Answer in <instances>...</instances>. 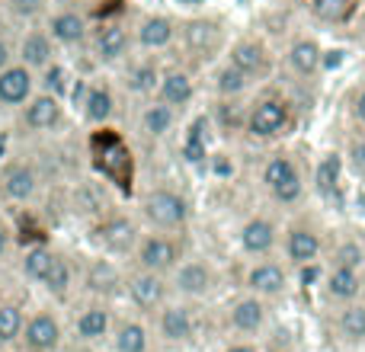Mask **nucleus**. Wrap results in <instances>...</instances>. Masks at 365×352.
<instances>
[{
	"label": "nucleus",
	"instance_id": "1",
	"mask_svg": "<svg viewBox=\"0 0 365 352\" xmlns=\"http://www.w3.org/2000/svg\"><path fill=\"white\" fill-rule=\"evenodd\" d=\"M145 218L151 221L158 231H177L189 221V214H192V205H189V199L177 189H154V192L145 195Z\"/></svg>",
	"mask_w": 365,
	"mask_h": 352
},
{
	"label": "nucleus",
	"instance_id": "2",
	"mask_svg": "<svg viewBox=\"0 0 365 352\" xmlns=\"http://www.w3.org/2000/svg\"><path fill=\"white\" fill-rule=\"evenodd\" d=\"M263 182L279 205H295V202L302 199L304 182H302V173H298L295 160H292L289 154H276V157L266 160Z\"/></svg>",
	"mask_w": 365,
	"mask_h": 352
},
{
	"label": "nucleus",
	"instance_id": "3",
	"mask_svg": "<svg viewBox=\"0 0 365 352\" xmlns=\"http://www.w3.org/2000/svg\"><path fill=\"white\" fill-rule=\"evenodd\" d=\"M132 253H135L141 269L160 272V276H167V272L182 259L180 240L173 237V234H148V237H138V244H135Z\"/></svg>",
	"mask_w": 365,
	"mask_h": 352
},
{
	"label": "nucleus",
	"instance_id": "4",
	"mask_svg": "<svg viewBox=\"0 0 365 352\" xmlns=\"http://www.w3.org/2000/svg\"><path fill=\"white\" fill-rule=\"evenodd\" d=\"M38 186H42V176L29 160H10L0 170V195L6 202L26 205V202H32L38 195Z\"/></svg>",
	"mask_w": 365,
	"mask_h": 352
},
{
	"label": "nucleus",
	"instance_id": "5",
	"mask_svg": "<svg viewBox=\"0 0 365 352\" xmlns=\"http://www.w3.org/2000/svg\"><path fill=\"white\" fill-rule=\"evenodd\" d=\"M61 119H64V103L58 100V96L45 93V90H36V93L19 106V122H23V128H29V132H36V135L58 128Z\"/></svg>",
	"mask_w": 365,
	"mask_h": 352
},
{
	"label": "nucleus",
	"instance_id": "6",
	"mask_svg": "<svg viewBox=\"0 0 365 352\" xmlns=\"http://www.w3.org/2000/svg\"><path fill=\"white\" fill-rule=\"evenodd\" d=\"M289 103L279 100V96H266L257 106L247 113V135L250 138H276L285 125H289Z\"/></svg>",
	"mask_w": 365,
	"mask_h": 352
},
{
	"label": "nucleus",
	"instance_id": "7",
	"mask_svg": "<svg viewBox=\"0 0 365 352\" xmlns=\"http://www.w3.org/2000/svg\"><path fill=\"white\" fill-rule=\"evenodd\" d=\"M225 42V26L218 19H208V16H195L182 26V45H186L189 55L195 58H215Z\"/></svg>",
	"mask_w": 365,
	"mask_h": 352
},
{
	"label": "nucleus",
	"instance_id": "8",
	"mask_svg": "<svg viewBox=\"0 0 365 352\" xmlns=\"http://www.w3.org/2000/svg\"><path fill=\"white\" fill-rule=\"evenodd\" d=\"M45 32H48L51 42L61 45V48H77V45L87 42L90 23H87V16H83L81 10H74V6H61V10H55L48 16Z\"/></svg>",
	"mask_w": 365,
	"mask_h": 352
},
{
	"label": "nucleus",
	"instance_id": "9",
	"mask_svg": "<svg viewBox=\"0 0 365 352\" xmlns=\"http://www.w3.org/2000/svg\"><path fill=\"white\" fill-rule=\"evenodd\" d=\"M138 237L141 234H138V227H135V221L125 218V214H106V218L96 224V240L103 244V250L115 253V257L132 253Z\"/></svg>",
	"mask_w": 365,
	"mask_h": 352
},
{
	"label": "nucleus",
	"instance_id": "10",
	"mask_svg": "<svg viewBox=\"0 0 365 352\" xmlns=\"http://www.w3.org/2000/svg\"><path fill=\"white\" fill-rule=\"evenodd\" d=\"M32 93H36V71L19 61L0 71V106L4 109H19Z\"/></svg>",
	"mask_w": 365,
	"mask_h": 352
},
{
	"label": "nucleus",
	"instance_id": "11",
	"mask_svg": "<svg viewBox=\"0 0 365 352\" xmlns=\"http://www.w3.org/2000/svg\"><path fill=\"white\" fill-rule=\"evenodd\" d=\"M173 289L186 298H202L212 291L215 285V276H212V266L205 259L192 257V259H182V263L173 266Z\"/></svg>",
	"mask_w": 365,
	"mask_h": 352
},
{
	"label": "nucleus",
	"instance_id": "12",
	"mask_svg": "<svg viewBox=\"0 0 365 352\" xmlns=\"http://www.w3.org/2000/svg\"><path fill=\"white\" fill-rule=\"evenodd\" d=\"M23 343L29 352H55L61 343V323L48 311H36L29 321L23 323Z\"/></svg>",
	"mask_w": 365,
	"mask_h": 352
},
{
	"label": "nucleus",
	"instance_id": "13",
	"mask_svg": "<svg viewBox=\"0 0 365 352\" xmlns=\"http://www.w3.org/2000/svg\"><path fill=\"white\" fill-rule=\"evenodd\" d=\"M55 48L58 45L51 42V36L45 29H29V32H23V38H19V45H16V61L19 64H26L29 71H45L51 61H55Z\"/></svg>",
	"mask_w": 365,
	"mask_h": 352
},
{
	"label": "nucleus",
	"instance_id": "14",
	"mask_svg": "<svg viewBox=\"0 0 365 352\" xmlns=\"http://www.w3.org/2000/svg\"><path fill=\"white\" fill-rule=\"evenodd\" d=\"M324 250L321 231H314L311 224H292L285 231V259H292L295 266H311Z\"/></svg>",
	"mask_w": 365,
	"mask_h": 352
},
{
	"label": "nucleus",
	"instance_id": "15",
	"mask_svg": "<svg viewBox=\"0 0 365 352\" xmlns=\"http://www.w3.org/2000/svg\"><path fill=\"white\" fill-rule=\"evenodd\" d=\"M276 240H279L276 221L263 218V214L244 221V227H240V234H237V244H240V250H244L247 257H266V253L276 247Z\"/></svg>",
	"mask_w": 365,
	"mask_h": 352
},
{
	"label": "nucleus",
	"instance_id": "16",
	"mask_svg": "<svg viewBox=\"0 0 365 352\" xmlns=\"http://www.w3.org/2000/svg\"><path fill=\"white\" fill-rule=\"evenodd\" d=\"M289 285V272L276 259H259L250 272H247V289L257 298H279Z\"/></svg>",
	"mask_w": 365,
	"mask_h": 352
},
{
	"label": "nucleus",
	"instance_id": "17",
	"mask_svg": "<svg viewBox=\"0 0 365 352\" xmlns=\"http://www.w3.org/2000/svg\"><path fill=\"white\" fill-rule=\"evenodd\" d=\"M125 289H128V298L135 301V308H141V311H154V308H160V304H164L167 279L160 276V272H148V269H141V272H135V276L128 279Z\"/></svg>",
	"mask_w": 365,
	"mask_h": 352
},
{
	"label": "nucleus",
	"instance_id": "18",
	"mask_svg": "<svg viewBox=\"0 0 365 352\" xmlns=\"http://www.w3.org/2000/svg\"><path fill=\"white\" fill-rule=\"evenodd\" d=\"M128 48H132V32H128L122 23H106V26L96 29L93 51H96V58H100L103 64L122 61V58L128 55Z\"/></svg>",
	"mask_w": 365,
	"mask_h": 352
},
{
	"label": "nucleus",
	"instance_id": "19",
	"mask_svg": "<svg viewBox=\"0 0 365 352\" xmlns=\"http://www.w3.org/2000/svg\"><path fill=\"white\" fill-rule=\"evenodd\" d=\"M154 93H158V100L164 103V106L182 109L186 103H192V96H195V81H192V74H189V71H180V68L164 71Z\"/></svg>",
	"mask_w": 365,
	"mask_h": 352
},
{
	"label": "nucleus",
	"instance_id": "20",
	"mask_svg": "<svg viewBox=\"0 0 365 352\" xmlns=\"http://www.w3.org/2000/svg\"><path fill=\"white\" fill-rule=\"evenodd\" d=\"M173 38H177V23H173L170 16H160V13L145 16L138 23V29H135V42H138V48H145V51L167 48Z\"/></svg>",
	"mask_w": 365,
	"mask_h": 352
},
{
	"label": "nucleus",
	"instance_id": "21",
	"mask_svg": "<svg viewBox=\"0 0 365 352\" xmlns=\"http://www.w3.org/2000/svg\"><path fill=\"white\" fill-rule=\"evenodd\" d=\"M285 64L298 77H314L324 68V48L314 38H295L289 45V51H285Z\"/></svg>",
	"mask_w": 365,
	"mask_h": 352
},
{
	"label": "nucleus",
	"instance_id": "22",
	"mask_svg": "<svg viewBox=\"0 0 365 352\" xmlns=\"http://www.w3.org/2000/svg\"><path fill=\"white\" fill-rule=\"evenodd\" d=\"M83 285H87V291H93V295H119V289L125 285V279H122L119 266L113 263V259H93V263L87 266V272H83Z\"/></svg>",
	"mask_w": 365,
	"mask_h": 352
},
{
	"label": "nucleus",
	"instance_id": "23",
	"mask_svg": "<svg viewBox=\"0 0 365 352\" xmlns=\"http://www.w3.org/2000/svg\"><path fill=\"white\" fill-rule=\"evenodd\" d=\"M266 61H269L266 48L259 42H253V38H240V42H234V48L227 51V64H234V68H237L240 74H247L250 81L263 74Z\"/></svg>",
	"mask_w": 365,
	"mask_h": 352
},
{
	"label": "nucleus",
	"instance_id": "24",
	"mask_svg": "<svg viewBox=\"0 0 365 352\" xmlns=\"http://www.w3.org/2000/svg\"><path fill=\"white\" fill-rule=\"evenodd\" d=\"M158 330L167 343H186L195 330V321H192V314H189V308H182V304H167V308H160Z\"/></svg>",
	"mask_w": 365,
	"mask_h": 352
},
{
	"label": "nucleus",
	"instance_id": "25",
	"mask_svg": "<svg viewBox=\"0 0 365 352\" xmlns=\"http://www.w3.org/2000/svg\"><path fill=\"white\" fill-rule=\"evenodd\" d=\"M81 106H83V119H87L90 125H103V122H109L115 113V96L106 83H93V87L83 93Z\"/></svg>",
	"mask_w": 365,
	"mask_h": 352
},
{
	"label": "nucleus",
	"instance_id": "26",
	"mask_svg": "<svg viewBox=\"0 0 365 352\" xmlns=\"http://www.w3.org/2000/svg\"><path fill=\"white\" fill-rule=\"evenodd\" d=\"M266 321V304L263 298L250 295V298H240L237 304L231 308V323L237 333H257Z\"/></svg>",
	"mask_w": 365,
	"mask_h": 352
},
{
	"label": "nucleus",
	"instance_id": "27",
	"mask_svg": "<svg viewBox=\"0 0 365 352\" xmlns=\"http://www.w3.org/2000/svg\"><path fill=\"white\" fill-rule=\"evenodd\" d=\"M173 122H177V109L164 106L160 100L148 103V106L141 109V132H145L148 138H167V135L173 132Z\"/></svg>",
	"mask_w": 365,
	"mask_h": 352
},
{
	"label": "nucleus",
	"instance_id": "28",
	"mask_svg": "<svg viewBox=\"0 0 365 352\" xmlns=\"http://www.w3.org/2000/svg\"><path fill=\"white\" fill-rule=\"evenodd\" d=\"M327 291H330V298H336V301H353V298L362 291L359 269H353V266H334L327 276Z\"/></svg>",
	"mask_w": 365,
	"mask_h": 352
},
{
	"label": "nucleus",
	"instance_id": "29",
	"mask_svg": "<svg viewBox=\"0 0 365 352\" xmlns=\"http://www.w3.org/2000/svg\"><path fill=\"white\" fill-rule=\"evenodd\" d=\"M109 327H113V317H109V311L103 308V304H90V308H83L81 317H77V336L87 343L103 340V336L109 333Z\"/></svg>",
	"mask_w": 365,
	"mask_h": 352
},
{
	"label": "nucleus",
	"instance_id": "30",
	"mask_svg": "<svg viewBox=\"0 0 365 352\" xmlns=\"http://www.w3.org/2000/svg\"><path fill=\"white\" fill-rule=\"evenodd\" d=\"M38 285H45V291L51 298H64L71 291V285H74V266H71V259L55 253V263H51V269L45 272V279Z\"/></svg>",
	"mask_w": 365,
	"mask_h": 352
},
{
	"label": "nucleus",
	"instance_id": "31",
	"mask_svg": "<svg viewBox=\"0 0 365 352\" xmlns=\"http://www.w3.org/2000/svg\"><path fill=\"white\" fill-rule=\"evenodd\" d=\"M356 13V0H311V16L324 26H340Z\"/></svg>",
	"mask_w": 365,
	"mask_h": 352
},
{
	"label": "nucleus",
	"instance_id": "32",
	"mask_svg": "<svg viewBox=\"0 0 365 352\" xmlns=\"http://www.w3.org/2000/svg\"><path fill=\"white\" fill-rule=\"evenodd\" d=\"M51 263H55V250H51L48 244H32L29 250L23 253V276L29 279V282H42L45 272L51 269Z\"/></svg>",
	"mask_w": 365,
	"mask_h": 352
},
{
	"label": "nucleus",
	"instance_id": "33",
	"mask_svg": "<svg viewBox=\"0 0 365 352\" xmlns=\"http://www.w3.org/2000/svg\"><path fill=\"white\" fill-rule=\"evenodd\" d=\"M215 93L225 96V100H234V96H240L247 87H250V77L240 74L234 64H225V68L215 71Z\"/></svg>",
	"mask_w": 365,
	"mask_h": 352
},
{
	"label": "nucleus",
	"instance_id": "34",
	"mask_svg": "<svg viewBox=\"0 0 365 352\" xmlns=\"http://www.w3.org/2000/svg\"><path fill=\"white\" fill-rule=\"evenodd\" d=\"M340 176H343V157L340 154H324L321 164H317L314 170V182L321 192L334 195L336 189H340Z\"/></svg>",
	"mask_w": 365,
	"mask_h": 352
},
{
	"label": "nucleus",
	"instance_id": "35",
	"mask_svg": "<svg viewBox=\"0 0 365 352\" xmlns=\"http://www.w3.org/2000/svg\"><path fill=\"white\" fill-rule=\"evenodd\" d=\"M336 327H340L343 340H353V343L365 340V304L346 301V308L340 311V321H336Z\"/></svg>",
	"mask_w": 365,
	"mask_h": 352
},
{
	"label": "nucleus",
	"instance_id": "36",
	"mask_svg": "<svg viewBox=\"0 0 365 352\" xmlns=\"http://www.w3.org/2000/svg\"><path fill=\"white\" fill-rule=\"evenodd\" d=\"M23 323H26V317H23V308H19L16 301H0V346L19 340Z\"/></svg>",
	"mask_w": 365,
	"mask_h": 352
},
{
	"label": "nucleus",
	"instance_id": "37",
	"mask_svg": "<svg viewBox=\"0 0 365 352\" xmlns=\"http://www.w3.org/2000/svg\"><path fill=\"white\" fill-rule=\"evenodd\" d=\"M160 81V71L154 68V61H138L128 68V90L132 93H154Z\"/></svg>",
	"mask_w": 365,
	"mask_h": 352
},
{
	"label": "nucleus",
	"instance_id": "38",
	"mask_svg": "<svg viewBox=\"0 0 365 352\" xmlns=\"http://www.w3.org/2000/svg\"><path fill=\"white\" fill-rule=\"evenodd\" d=\"M115 349L119 352H148V330L141 323H122L115 330Z\"/></svg>",
	"mask_w": 365,
	"mask_h": 352
},
{
	"label": "nucleus",
	"instance_id": "39",
	"mask_svg": "<svg viewBox=\"0 0 365 352\" xmlns=\"http://www.w3.org/2000/svg\"><path fill=\"white\" fill-rule=\"evenodd\" d=\"M38 74H42V90H45V93L58 96V100H64V96H68L71 77H68V71H64L58 61H51L48 68H45V71H38Z\"/></svg>",
	"mask_w": 365,
	"mask_h": 352
},
{
	"label": "nucleus",
	"instance_id": "40",
	"mask_svg": "<svg viewBox=\"0 0 365 352\" xmlns=\"http://www.w3.org/2000/svg\"><path fill=\"white\" fill-rule=\"evenodd\" d=\"M6 13H10L13 19H23V23H32V19H38L45 13V6H48V0H4Z\"/></svg>",
	"mask_w": 365,
	"mask_h": 352
},
{
	"label": "nucleus",
	"instance_id": "41",
	"mask_svg": "<svg viewBox=\"0 0 365 352\" xmlns=\"http://www.w3.org/2000/svg\"><path fill=\"white\" fill-rule=\"evenodd\" d=\"M336 266H353V269H359L362 266V259H365V250H362V244H356V240H346V244L336 250Z\"/></svg>",
	"mask_w": 365,
	"mask_h": 352
},
{
	"label": "nucleus",
	"instance_id": "42",
	"mask_svg": "<svg viewBox=\"0 0 365 352\" xmlns=\"http://www.w3.org/2000/svg\"><path fill=\"white\" fill-rule=\"evenodd\" d=\"M349 167H353L359 176H365V141H353L349 145V154H346Z\"/></svg>",
	"mask_w": 365,
	"mask_h": 352
},
{
	"label": "nucleus",
	"instance_id": "43",
	"mask_svg": "<svg viewBox=\"0 0 365 352\" xmlns=\"http://www.w3.org/2000/svg\"><path fill=\"white\" fill-rule=\"evenodd\" d=\"M100 205H103V202H100V195H96V189L93 186H83L81 189V208H83V212L96 214V212H100Z\"/></svg>",
	"mask_w": 365,
	"mask_h": 352
},
{
	"label": "nucleus",
	"instance_id": "44",
	"mask_svg": "<svg viewBox=\"0 0 365 352\" xmlns=\"http://www.w3.org/2000/svg\"><path fill=\"white\" fill-rule=\"evenodd\" d=\"M13 61H16V48H13V42L6 36H0V71Z\"/></svg>",
	"mask_w": 365,
	"mask_h": 352
},
{
	"label": "nucleus",
	"instance_id": "45",
	"mask_svg": "<svg viewBox=\"0 0 365 352\" xmlns=\"http://www.w3.org/2000/svg\"><path fill=\"white\" fill-rule=\"evenodd\" d=\"M6 253H10V231L0 224V259H4Z\"/></svg>",
	"mask_w": 365,
	"mask_h": 352
},
{
	"label": "nucleus",
	"instance_id": "46",
	"mask_svg": "<svg viewBox=\"0 0 365 352\" xmlns=\"http://www.w3.org/2000/svg\"><path fill=\"white\" fill-rule=\"evenodd\" d=\"M356 115H359V122L365 125V90L359 93V100H356Z\"/></svg>",
	"mask_w": 365,
	"mask_h": 352
},
{
	"label": "nucleus",
	"instance_id": "47",
	"mask_svg": "<svg viewBox=\"0 0 365 352\" xmlns=\"http://www.w3.org/2000/svg\"><path fill=\"white\" fill-rule=\"evenodd\" d=\"M225 352H257L253 346H244V343H237V346H231V349H225Z\"/></svg>",
	"mask_w": 365,
	"mask_h": 352
},
{
	"label": "nucleus",
	"instance_id": "48",
	"mask_svg": "<svg viewBox=\"0 0 365 352\" xmlns=\"http://www.w3.org/2000/svg\"><path fill=\"white\" fill-rule=\"evenodd\" d=\"M6 154V135H0V157Z\"/></svg>",
	"mask_w": 365,
	"mask_h": 352
},
{
	"label": "nucleus",
	"instance_id": "49",
	"mask_svg": "<svg viewBox=\"0 0 365 352\" xmlns=\"http://www.w3.org/2000/svg\"><path fill=\"white\" fill-rule=\"evenodd\" d=\"M182 4H202V0H182Z\"/></svg>",
	"mask_w": 365,
	"mask_h": 352
}]
</instances>
